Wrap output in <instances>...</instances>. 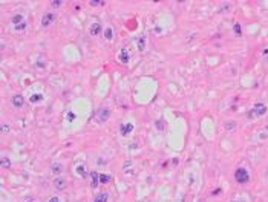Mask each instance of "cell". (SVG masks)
I'll return each instance as SVG.
<instances>
[{"mask_svg":"<svg viewBox=\"0 0 268 202\" xmlns=\"http://www.w3.org/2000/svg\"><path fill=\"white\" fill-rule=\"evenodd\" d=\"M234 179H236L239 184H247V182L250 181V174H248V171L243 168V167H240V168H237V170L234 171Z\"/></svg>","mask_w":268,"mask_h":202,"instance_id":"1","label":"cell"},{"mask_svg":"<svg viewBox=\"0 0 268 202\" xmlns=\"http://www.w3.org/2000/svg\"><path fill=\"white\" fill-rule=\"evenodd\" d=\"M265 113H266V106H265L263 103H257V104L254 106V109L250 110L248 116H250V118H259V116H263Z\"/></svg>","mask_w":268,"mask_h":202,"instance_id":"2","label":"cell"},{"mask_svg":"<svg viewBox=\"0 0 268 202\" xmlns=\"http://www.w3.org/2000/svg\"><path fill=\"white\" fill-rule=\"evenodd\" d=\"M54 18H55V15H54L52 12H47V14H44V15L41 17V26H43V28H47V26H51V24H52V21H54Z\"/></svg>","mask_w":268,"mask_h":202,"instance_id":"3","label":"cell"},{"mask_svg":"<svg viewBox=\"0 0 268 202\" xmlns=\"http://www.w3.org/2000/svg\"><path fill=\"white\" fill-rule=\"evenodd\" d=\"M132 132H133V124L127 122V124H121V125H119V133H121V136H127V135L132 133Z\"/></svg>","mask_w":268,"mask_h":202,"instance_id":"4","label":"cell"},{"mask_svg":"<svg viewBox=\"0 0 268 202\" xmlns=\"http://www.w3.org/2000/svg\"><path fill=\"white\" fill-rule=\"evenodd\" d=\"M96 116H98L100 121H106V119H109V116H110V110H109L107 107H101V109L98 110V113H96Z\"/></svg>","mask_w":268,"mask_h":202,"instance_id":"5","label":"cell"},{"mask_svg":"<svg viewBox=\"0 0 268 202\" xmlns=\"http://www.w3.org/2000/svg\"><path fill=\"white\" fill-rule=\"evenodd\" d=\"M66 185H67V182H66L64 178H55V179H54V187H55L57 190H64Z\"/></svg>","mask_w":268,"mask_h":202,"instance_id":"6","label":"cell"},{"mask_svg":"<svg viewBox=\"0 0 268 202\" xmlns=\"http://www.w3.org/2000/svg\"><path fill=\"white\" fill-rule=\"evenodd\" d=\"M12 104H14V107L20 109V107H23V104H25V99H23L21 95H14L12 96Z\"/></svg>","mask_w":268,"mask_h":202,"instance_id":"7","label":"cell"},{"mask_svg":"<svg viewBox=\"0 0 268 202\" xmlns=\"http://www.w3.org/2000/svg\"><path fill=\"white\" fill-rule=\"evenodd\" d=\"M89 31H90V35H92V37H96V35L101 32V24H100V23H92V26H90Z\"/></svg>","mask_w":268,"mask_h":202,"instance_id":"8","label":"cell"},{"mask_svg":"<svg viewBox=\"0 0 268 202\" xmlns=\"http://www.w3.org/2000/svg\"><path fill=\"white\" fill-rule=\"evenodd\" d=\"M90 179H92V188H96V185H98V182H100V173L92 171L90 173Z\"/></svg>","mask_w":268,"mask_h":202,"instance_id":"9","label":"cell"},{"mask_svg":"<svg viewBox=\"0 0 268 202\" xmlns=\"http://www.w3.org/2000/svg\"><path fill=\"white\" fill-rule=\"evenodd\" d=\"M51 171H52L54 174L60 176V173L63 171V165H61V164H58V162H54V164L51 165Z\"/></svg>","mask_w":268,"mask_h":202,"instance_id":"10","label":"cell"},{"mask_svg":"<svg viewBox=\"0 0 268 202\" xmlns=\"http://www.w3.org/2000/svg\"><path fill=\"white\" fill-rule=\"evenodd\" d=\"M119 61L121 63H129V54H127V50L126 49H121V52H119Z\"/></svg>","mask_w":268,"mask_h":202,"instance_id":"11","label":"cell"},{"mask_svg":"<svg viewBox=\"0 0 268 202\" xmlns=\"http://www.w3.org/2000/svg\"><path fill=\"white\" fill-rule=\"evenodd\" d=\"M23 18H25V17H23L21 14H15V15H12V17H11V23H14L15 26H17V24H20V23L25 21Z\"/></svg>","mask_w":268,"mask_h":202,"instance_id":"12","label":"cell"},{"mask_svg":"<svg viewBox=\"0 0 268 202\" xmlns=\"http://www.w3.org/2000/svg\"><path fill=\"white\" fill-rule=\"evenodd\" d=\"M0 165H2L3 168H9L11 167V161L6 156H2V158H0Z\"/></svg>","mask_w":268,"mask_h":202,"instance_id":"13","label":"cell"},{"mask_svg":"<svg viewBox=\"0 0 268 202\" xmlns=\"http://www.w3.org/2000/svg\"><path fill=\"white\" fill-rule=\"evenodd\" d=\"M93 202H107V194L106 193H100V194H96Z\"/></svg>","mask_w":268,"mask_h":202,"instance_id":"14","label":"cell"},{"mask_svg":"<svg viewBox=\"0 0 268 202\" xmlns=\"http://www.w3.org/2000/svg\"><path fill=\"white\" fill-rule=\"evenodd\" d=\"M77 173H78V174H81V178H87V173H86L84 165H78V167H77Z\"/></svg>","mask_w":268,"mask_h":202,"instance_id":"15","label":"cell"},{"mask_svg":"<svg viewBox=\"0 0 268 202\" xmlns=\"http://www.w3.org/2000/svg\"><path fill=\"white\" fill-rule=\"evenodd\" d=\"M138 49L141 50V52H142V50L145 49V40H144V37L138 38Z\"/></svg>","mask_w":268,"mask_h":202,"instance_id":"16","label":"cell"},{"mask_svg":"<svg viewBox=\"0 0 268 202\" xmlns=\"http://www.w3.org/2000/svg\"><path fill=\"white\" fill-rule=\"evenodd\" d=\"M104 37H106V40H112V37H113L112 28H106L104 29Z\"/></svg>","mask_w":268,"mask_h":202,"instance_id":"17","label":"cell"},{"mask_svg":"<svg viewBox=\"0 0 268 202\" xmlns=\"http://www.w3.org/2000/svg\"><path fill=\"white\" fill-rule=\"evenodd\" d=\"M41 99H43V95H40V93H38V95H32V96L29 98L31 103H38V101H41Z\"/></svg>","mask_w":268,"mask_h":202,"instance_id":"18","label":"cell"},{"mask_svg":"<svg viewBox=\"0 0 268 202\" xmlns=\"http://www.w3.org/2000/svg\"><path fill=\"white\" fill-rule=\"evenodd\" d=\"M89 3H90L92 6H101V5H104L106 2H104V0H90Z\"/></svg>","mask_w":268,"mask_h":202,"instance_id":"19","label":"cell"},{"mask_svg":"<svg viewBox=\"0 0 268 202\" xmlns=\"http://www.w3.org/2000/svg\"><path fill=\"white\" fill-rule=\"evenodd\" d=\"M14 29H15V31H25V29H26V21H23V23L17 24V26H14Z\"/></svg>","mask_w":268,"mask_h":202,"instance_id":"20","label":"cell"},{"mask_svg":"<svg viewBox=\"0 0 268 202\" xmlns=\"http://www.w3.org/2000/svg\"><path fill=\"white\" fill-rule=\"evenodd\" d=\"M225 127H227V130H233L236 127V122L234 121H227L225 122Z\"/></svg>","mask_w":268,"mask_h":202,"instance_id":"21","label":"cell"},{"mask_svg":"<svg viewBox=\"0 0 268 202\" xmlns=\"http://www.w3.org/2000/svg\"><path fill=\"white\" fill-rule=\"evenodd\" d=\"M63 5V0H52L51 2V6H54V8H60Z\"/></svg>","mask_w":268,"mask_h":202,"instance_id":"22","label":"cell"},{"mask_svg":"<svg viewBox=\"0 0 268 202\" xmlns=\"http://www.w3.org/2000/svg\"><path fill=\"white\" fill-rule=\"evenodd\" d=\"M109 179H110V178H109L107 174H100V182H101V184H107Z\"/></svg>","mask_w":268,"mask_h":202,"instance_id":"23","label":"cell"},{"mask_svg":"<svg viewBox=\"0 0 268 202\" xmlns=\"http://www.w3.org/2000/svg\"><path fill=\"white\" fill-rule=\"evenodd\" d=\"M75 118H77V115H75L74 112H69V113H67V121H74Z\"/></svg>","mask_w":268,"mask_h":202,"instance_id":"24","label":"cell"},{"mask_svg":"<svg viewBox=\"0 0 268 202\" xmlns=\"http://www.w3.org/2000/svg\"><path fill=\"white\" fill-rule=\"evenodd\" d=\"M234 32H236L237 35H240V24H239V23L234 24Z\"/></svg>","mask_w":268,"mask_h":202,"instance_id":"25","label":"cell"},{"mask_svg":"<svg viewBox=\"0 0 268 202\" xmlns=\"http://www.w3.org/2000/svg\"><path fill=\"white\" fill-rule=\"evenodd\" d=\"M8 130H9V127H8V125H6V124H3V127H2V132H5V133H6Z\"/></svg>","mask_w":268,"mask_h":202,"instance_id":"26","label":"cell"},{"mask_svg":"<svg viewBox=\"0 0 268 202\" xmlns=\"http://www.w3.org/2000/svg\"><path fill=\"white\" fill-rule=\"evenodd\" d=\"M49 202H60V200H58V197H51Z\"/></svg>","mask_w":268,"mask_h":202,"instance_id":"27","label":"cell"},{"mask_svg":"<svg viewBox=\"0 0 268 202\" xmlns=\"http://www.w3.org/2000/svg\"><path fill=\"white\" fill-rule=\"evenodd\" d=\"M156 127H161V130H162V121H159V122L156 121Z\"/></svg>","mask_w":268,"mask_h":202,"instance_id":"28","label":"cell"},{"mask_svg":"<svg viewBox=\"0 0 268 202\" xmlns=\"http://www.w3.org/2000/svg\"><path fill=\"white\" fill-rule=\"evenodd\" d=\"M263 55H265V58H268V49H263Z\"/></svg>","mask_w":268,"mask_h":202,"instance_id":"29","label":"cell"}]
</instances>
